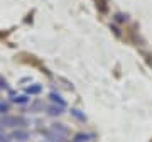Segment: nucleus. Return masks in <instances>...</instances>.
<instances>
[{"mask_svg": "<svg viewBox=\"0 0 152 142\" xmlns=\"http://www.w3.org/2000/svg\"><path fill=\"white\" fill-rule=\"evenodd\" d=\"M0 125L4 129H27L31 125V120L24 115H12V113H7V115H0Z\"/></svg>", "mask_w": 152, "mask_h": 142, "instance_id": "1", "label": "nucleus"}, {"mask_svg": "<svg viewBox=\"0 0 152 142\" xmlns=\"http://www.w3.org/2000/svg\"><path fill=\"white\" fill-rule=\"evenodd\" d=\"M9 135L14 142H27L31 139V132L27 129H14Z\"/></svg>", "mask_w": 152, "mask_h": 142, "instance_id": "2", "label": "nucleus"}, {"mask_svg": "<svg viewBox=\"0 0 152 142\" xmlns=\"http://www.w3.org/2000/svg\"><path fill=\"white\" fill-rule=\"evenodd\" d=\"M49 129H51L53 132H56L58 135L64 137V139H68V137L71 135V130H69V127L66 125V124H63V122H53V124L49 125Z\"/></svg>", "mask_w": 152, "mask_h": 142, "instance_id": "3", "label": "nucleus"}, {"mask_svg": "<svg viewBox=\"0 0 152 142\" xmlns=\"http://www.w3.org/2000/svg\"><path fill=\"white\" fill-rule=\"evenodd\" d=\"M41 134H42V137H44V141H48V142H66L68 139H64V137H61V135H58L56 132H53L51 129H41Z\"/></svg>", "mask_w": 152, "mask_h": 142, "instance_id": "4", "label": "nucleus"}, {"mask_svg": "<svg viewBox=\"0 0 152 142\" xmlns=\"http://www.w3.org/2000/svg\"><path fill=\"white\" fill-rule=\"evenodd\" d=\"M9 95H10V100H9L10 103L22 105V107H24V105H29V103H31V97H29V95H26V93H24V95H15L14 91H10Z\"/></svg>", "mask_w": 152, "mask_h": 142, "instance_id": "5", "label": "nucleus"}, {"mask_svg": "<svg viewBox=\"0 0 152 142\" xmlns=\"http://www.w3.org/2000/svg\"><path fill=\"white\" fill-rule=\"evenodd\" d=\"M64 107H59V105H54V103H49L46 105V115H49V117H61V115H64Z\"/></svg>", "mask_w": 152, "mask_h": 142, "instance_id": "6", "label": "nucleus"}, {"mask_svg": "<svg viewBox=\"0 0 152 142\" xmlns=\"http://www.w3.org/2000/svg\"><path fill=\"white\" fill-rule=\"evenodd\" d=\"M48 100H49V103H54V105H59V107H68V103H66V100L63 98V95L58 91H51L48 95Z\"/></svg>", "mask_w": 152, "mask_h": 142, "instance_id": "7", "label": "nucleus"}, {"mask_svg": "<svg viewBox=\"0 0 152 142\" xmlns=\"http://www.w3.org/2000/svg\"><path fill=\"white\" fill-rule=\"evenodd\" d=\"M46 110V105L41 98H34L31 100V107H29V112L31 113H39V112H44Z\"/></svg>", "mask_w": 152, "mask_h": 142, "instance_id": "8", "label": "nucleus"}, {"mask_svg": "<svg viewBox=\"0 0 152 142\" xmlns=\"http://www.w3.org/2000/svg\"><path fill=\"white\" fill-rule=\"evenodd\" d=\"M93 139H95V135L90 132H78L71 137V142H91Z\"/></svg>", "mask_w": 152, "mask_h": 142, "instance_id": "9", "label": "nucleus"}, {"mask_svg": "<svg viewBox=\"0 0 152 142\" xmlns=\"http://www.w3.org/2000/svg\"><path fill=\"white\" fill-rule=\"evenodd\" d=\"M24 93H26V95H29V97H37V95H41V93H42V85H41V83L29 85V86L24 90Z\"/></svg>", "mask_w": 152, "mask_h": 142, "instance_id": "10", "label": "nucleus"}, {"mask_svg": "<svg viewBox=\"0 0 152 142\" xmlns=\"http://www.w3.org/2000/svg\"><path fill=\"white\" fill-rule=\"evenodd\" d=\"M112 17H113L115 24H127V22H129V15L124 14V12H115Z\"/></svg>", "mask_w": 152, "mask_h": 142, "instance_id": "11", "label": "nucleus"}, {"mask_svg": "<svg viewBox=\"0 0 152 142\" xmlns=\"http://www.w3.org/2000/svg\"><path fill=\"white\" fill-rule=\"evenodd\" d=\"M69 113H71V117H75L78 122H86V115H85V112H81V110L71 108V110H69Z\"/></svg>", "mask_w": 152, "mask_h": 142, "instance_id": "12", "label": "nucleus"}, {"mask_svg": "<svg viewBox=\"0 0 152 142\" xmlns=\"http://www.w3.org/2000/svg\"><path fill=\"white\" fill-rule=\"evenodd\" d=\"M10 110H12L10 102H7V100H0V115H7Z\"/></svg>", "mask_w": 152, "mask_h": 142, "instance_id": "13", "label": "nucleus"}, {"mask_svg": "<svg viewBox=\"0 0 152 142\" xmlns=\"http://www.w3.org/2000/svg\"><path fill=\"white\" fill-rule=\"evenodd\" d=\"M0 90H4V91H9V93L12 91V88H10V85H9V81H7V80L2 76V75H0Z\"/></svg>", "mask_w": 152, "mask_h": 142, "instance_id": "14", "label": "nucleus"}, {"mask_svg": "<svg viewBox=\"0 0 152 142\" xmlns=\"http://www.w3.org/2000/svg\"><path fill=\"white\" fill-rule=\"evenodd\" d=\"M0 142H12L10 135H9V134H7L5 130H4V132H0Z\"/></svg>", "mask_w": 152, "mask_h": 142, "instance_id": "15", "label": "nucleus"}, {"mask_svg": "<svg viewBox=\"0 0 152 142\" xmlns=\"http://www.w3.org/2000/svg\"><path fill=\"white\" fill-rule=\"evenodd\" d=\"M110 29L113 31V34L117 36V37H122V32H120V29L117 27V24H115V22H113V24H110Z\"/></svg>", "mask_w": 152, "mask_h": 142, "instance_id": "16", "label": "nucleus"}, {"mask_svg": "<svg viewBox=\"0 0 152 142\" xmlns=\"http://www.w3.org/2000/svg\"><path fill=\"white\" fill-rule=\"evenodd\" d=\"M41 142H48V141H41Z\"/></svg>", "mask_w": 152, "mask_h": 142, "instance_id": "17", "label": "nucleus"}]
</instances>
